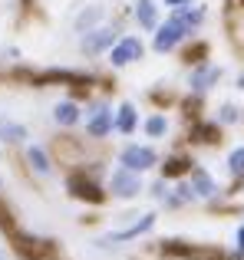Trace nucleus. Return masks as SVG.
Wrapping results in <instances>:
<instances>
[{"label":"nucleus","instance_id":"nucleus-1","mask_svg":"<svg viewBox=\"0 0 244 260\" xmlns=\"http://www.w3.org/2000/svg\"><path fill=\"white\" fill-rule=\"evenodd\" d=\"M188 33H192V30H188V26L181 23V20H175V17H172L165 26H159V33H155V50H159V53L175 50V46H178L181 40L188 37Z\"/></svg>","mask_w":244,"mask_h":260},{"label":"nucleus","instance_id":"nucleus-2","mask_svg":"<svg viewBox=\"0 0 244 260\" xmlns=\"http://www.w3.org/2000/svg\"><path fill=\"white\" fill-rule=\"evenodd\" d=\"M142 53H145L142 40L139 37H126L109 50V63L112 66H129V63H135V59H142Z\"/></svg>","mask_w":244,"mask_h":260},{"label":"nucleus","instance_id":"nucleus-3","mask_svg":"<svg viewBox=\"0 0 244 260\" xmlns=\"http://www.w3.org/2000/svg\"><path fill=\"white\" fill-rule=\"evenodd\" d=\"M109 188H112V194H116V198H135L142 191L139 172H132V168H119V172H112Z\"/></svg>","mask_w":244,"mask_h":260},{"label":"nucleus","instance_id":"nucleus-4","mask_svg":"<svg viewBox=\"0 0 244 260\" xmlns=\"http://www.w3.org/2000/svg\"><path fill=\"white\" fill-rule=\"evenodd\" d=\"M122 165L132 168V172H145V168L155 165V152L145 145H129L126 152H122Z\"/></svg>","mask_w":244,"mask_h":260},{"label":"nucleus","instance_id":"nucleus-5","mask_svg":"<svg viewBox=\"0 0 244 260\" xmlns=\"http://www.w3.org/2000/svg\"><path fill=\"white\" fill-rule=\"evenodd\" d=\"M106 46H116V30H109V26H103V30H86L83 37V50L86 53H103Z\"/></svg>","mask_w":244,"mask_h":260},{"label":"nucleus","instance_id":"nucleus-6","mask_svg":"<svg viewBox=\"0 0 244 260\" xmlns=\"http://www.w3.org/2000/svg\"><path fill=\"white\" fill-rule=\"evenodd\" d=\"M218 79H221L218 66H201V70L192 73V89H195V92H205V89H211Z\"/></svg>","mask_w":244,"mask_h":260},{"label":"nucleus","instance_id":"nucleus-7","mask_svg":"<svg viewBox=\"0 0 244 260\" xmlns=\"http://www.w3.org/2000/svg\"><path fill=\"white\" fill-rule=\"evenodd\" d=\"M17 250L23 257H33V260H37V257H46V254H50V244H46V241H37V237L20 234L17 237Z\"/></svg>","mask_w":244,"mask_h":260},{"label":"nucleus","instance_id":"nucleus-8","mask_svg":"<svg viewBox=\"0 0 244 260\" xmlns=\"http://www.w3.org/2000/svg\"><path fill=\"white\" fill-rule=\"evenodd\" d=\"M89 135H96V139H103L106 132H112V112L109 109H96V115L89 119Z\"/></svg>","mask_w":244,"mask_h":260},{"label":"nucleus","instance_id":"nucleus-9","mask_svg":"<svg viewBox=\"0 0 244 260\" xmlns=\"http://www.w3.org/2000/svg\"><path fill=\"white\" fill-rule=\"evenodd\" d=\"M135 20H139L145 30H155V26H159V13H155L152 0H139V4H135Z\"/></svg>","mask_w":244,"mask_h":260},{"label":"nucleus","instance_id":"nucleus-10","mask_svg":"<svg viewBox=\"0 0 244 260\" xmlns=\"http://www.w3.org/2000/svg\"><path fill=\"white\" fill-rule=\"evenodd\" d=\"M152 224H155V214H145L139 224H132V228H126V231H119V234H112L109 241H132V237H139V234H145V231H152Z\"/></svg>","mask_w":244,"mask_h":260},{"label":"nucleus","instance_id":"nucleus-11","mask_svg":"<svg viewBox=\"0 0 244 260\" xmlns=\"http://www.w3.org/2000/svg\"><path fill=\"white\" fill-rule=\"evenodd\" d=\"M70 188L76 198H89V201H103V191L96 188L93 181H83V178H70Z\"/></svg>","mask_w":244,"mask_h":260},{"label":"nucleus","instance_id":"nucleus-12","mask_svg":"<svg viewBox=\"0 0 244 260\" xmlns=\"http://www.w3.org/2000/svg\"><path fill=\"white\" fill-rule=\"evenodd\" d=\"M0 139H4V142H23L26 139V128L0 115Z\"/></svg>","mask_w":244,"mask_h":260},{"label":"nucleus","instance_id":"nucleus-13","mask_svg":"<svg viewBox=\"0 0 244 260\" xmlns=\"http://www.w3.org/2000/svg\"><path fill=\"white\" fill-rule=\"evenodd\" d=\"M53 119H56L59 125H73V122L79 119V109H76V102H59V106L53 109Z\"/></svg>","mask_w":244,"mask_h":260},{"label":"nucleus","instance_id":"nucleus-14","mask_svg":"<svg viewBox=\"0 0 244 260\" xmlns=\"http://www.w3.org/2000/svg\"><path fill=\"white\" fill-rule=\"evenodd\" d=\"M192 191H195V194H201V198H211L218 188H215V181H211V178H208V175L198 168V172L192 175Z\"/></svg>","mask_w":244,"mask_h":260},{"label":"nucleus","instance_id":"nucleus-15","mask_svg":"<svg viewBox=\"0 0 244 260\" xmlns=\"http://www.w3.org/2000/svg\"><path fill=\"white\" fill-rule=\"evenodd\" d=\"M26 161L33 165V172H40V175H50V158H46V152L40 145H33L30 152H26Z\"/></svg>","mask_w":244,"mask_h":260},{"label":"nucleus","instance_id":"nucleus-16","mask_svg":"<svg viewBox=\"0 0 244 260\" xmlns=\"http://www.w3.org/2000/svg\"><path fill=\"white\" fill-rule=\"evenodd\" d=\"M116 128H119V132H132V128H135V109L132 106H122L119 109V115H116Z\"/></svg>","mask_w":244,"mask_h":260},{"label":"nucleus","instance_id":"nucleus-17","mask_svg":"<svg viewBox=\"0 0 244 260\" xmlns=\"http://www.w3.org/2000/svg\"><path fill=\"white\" fill-rule=\"evenodd\" d=\"M228 168H231L234 178L244 175V148H234V152H231V158H228Z\"/></svg>","mask_w":244,"mask_h":260},{"label":"nucleus","instance_id":"nucleus-18","mask_svg":"<svg viewBox=\"0 0 244 260\" xmlns=\"http://www.w3.org/2000/svg\"><path fill=\"white\" fill-rule=\"evenodd\" d=\"M165 128H168V125H165V119H162V115H152V119L145 122V132L152 135V139H159V135H165Z\"/></svg>","mask_w":244,"mask_h":260},{"label":"nucleus","instance_id":"nucleus-19","mask_svg":"<svg viewBox=\"0 0 244 260\" xmlns=\"http://www.w3.org/2000/svg\"><path fill=\"white\" fill-rule=\"evenodd\" d=\"M99 17H103V10H99V7H93V10H83V13H79V20H76V26H79V30H83V26H93Z\"/></svg>","mask_w":244,"mask_h":260},{"label":"nucleus","instance_id":"nucleus-20","mask_svg":"<svg viewBox=\"0 0 244 260\" xmlns=\"http://www.w3.org/2000/svg\"><path fill=\"white\" fill-rule=\"evenodd\" d=\"M185 168H188V161H185V158H172V161L165 165V178H172V175H181Z\"/></svg>","mask_w":244,"mask_h":260},{"label":"nucleus","instance_id":"nucleus-21","mask_svg":"<svg viewBox=\"0 0 244 260\" xmlns=\"http://www.w3.org/2000/svg\"><path fill=\"white\" fill-rule=\"evenodd\" d=\"M234 119H238V109H234V106H225V109H221V122H234Z\"/></svg>","mask_w":244,"mask_h":260},{"label":"nucleus","instance_id":"nucleus-22","mask_svg":"<svg viewBox=\"0 0 244 260\" xmlns=\"http://www.w3.org/2000/svg\"><path fill=\"white\" fill-rule=\"evenodd\" d=\"M238 250L244 254V228H238Z\"/></svg>","mask_w":244,"mask_h":260},{"label":"nucleus","instance_id":"nucleus-23","mask_svg":"<svg viewBox=\"0 0 244 260\" xmlns=\"http://www.w3.org/2000/svg\"><path fill=\"white\" fill-rule=\"evenodd\" d=\"M0 228H10V214H4V211H0Z\"/></svg>","mask_w":244,"mask_h":260},{"label":"nucleus","instance_id":"nucleus-24","mask_svg":"<svg viewBox=\"0 0 244 260\" xmlns=\"http://www.w3.org/2000/svg\"><path fill=\"white\" fill-rule=\"evenodd\" d=\"M168 7H185V4H192V0H165Z\"/></svg>","mask_w":244,"mask_h":260},{"label":"nucleus","instance_id":"nucleus-25","mask_svg":"<svg viewBox=\"0 0 244 260\" xmlns=\"http://www.w3.org/2000/svg\"><path fill=\"white\" fill-rule=\"evenodd\" d=\"M238 86H241V89H244V73H241V79H238Z\"/></svg>","mask_w":244,"mask_h":260},{"label":"nucleus","instance_id":"nucleus-26","mask_svg":"<svg viewBox=\"0 0 244 260\" xmlns=\"http://www.w3.org/2000/svg\"><path fill=\"white\" fill-rule=\"evenodd\" d=\"M0 260H4V254H0Z\"/></svg>","mask_w":244,"mask_h":260}]
</instances>
